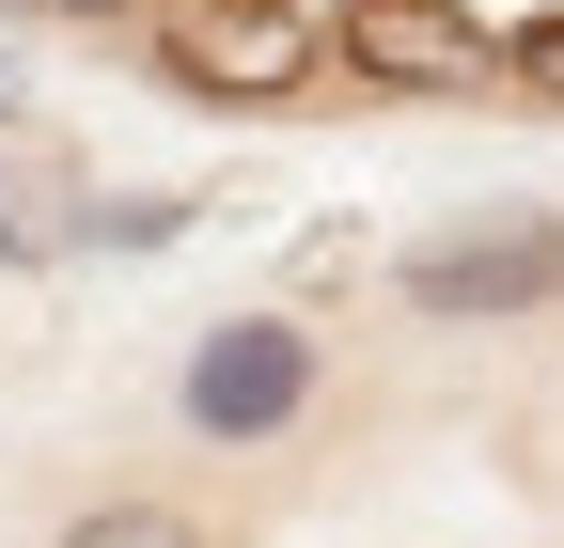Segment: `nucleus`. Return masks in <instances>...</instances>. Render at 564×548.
Instances as JSON below:
<instances>
[{"instance_id": "obj_3", "label": "nucleus", "mask_w": 564, "mask_h": 548, "mask_svg": "<svg viewBox=\"0 0 564 548\" xmlns=\"http://www.w3.org/2000/svg\"><path fill=\"white\" fill-rule=\"evenodd\" d=\"M314 392H329V346H314L299 314H220V329L188 346V376H173L188 439H236V454H251V439H299Z\"/></svg>"}, {"instance_id": "obj_4", "label": "nucleus", "mask_w": 564, "mask_h": 548, "mask_svg": "<svg viewBox=\"0 0 564 548\" xmlns=\"http://www.w3.org/2000/svg\"><path fill=\"white\" fill-rule=\"evenodd\" d=\"M314 32L361 63V95H486L502 79V47H486L470 0H329Z\"/></svg>"}, {"instance_id": "obj_5", "label": "nucleus", "mask_w": 564, "mask_h": 548, "mask_svg": "<svg viewBox=\"0 0 564 548\" xmlns=\"http://www.w3.org/2000/svg\"><path fill=\"white\" fill-rule=\"evenodd\" d=\"M63 548H204L188 502H95V517H63Z\"/></svg>"}, {"instance_id": "obj_1", "label": "nucleus", "mask_w": 564, "mask_h": 548, "mask_svg": "<svg viewBox=\"0 0 564 548\" xmlns=\"http://www.w3.org/2000/svg\"><path fill=\"white\" fill-rule=\"evenodd\" d=\"M141 17H158V79L220 95V110H299L329 63L314 0H141Z\"/></svg>"}, {"instance_id": "obj_7", "label": "nucleus", "mask_w": 564, "mask_h": 548, "mask_svg": "<svg viewBox=\"0 0 564 548\" xmlns=\"http://www.w3.org/2000/svg\"><path fill=\"white\" fill-rule=\"evenodd\" d=\"M32 17H63V32H110V17H141V0H32Z\"/></svg>"}, {"instance_id": "obj_6", "label": "nucleus", "mask_w": 564, "mask_h": 548, "mask_svg": "<svg viewBox=\"0 0 564 548\" xmlns=\"http://www.w3.org/2000/svg\"><path fill=\"white\" fill-rule=\"evenodd\" d=\"M502 95L564 110V0H549V17H518V32H502Z\"/></svg>"}, {"instance_id": "obj_2", "label": "nucleus", "mask_w": 564, "mask_h": 548, "mask_svg": "<svg viewBox=\"0 0 564 548\" xmlns=\"http://www.w3.org/2000/svg\"><path fill=\"white\" fill-rule=\"evenodd\" d=\"M408 314H440V329H470V314H549L564 298V204H470V220H440V235H408Z\"/></svg>"}]
</instances>
